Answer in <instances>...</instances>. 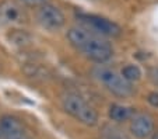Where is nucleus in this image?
Returning <instances> with one entry per match:
<instances>
[{
	"label": "nucleus",
	"mask_w": 158,
	"mask_h": 139,
	"mask_svg": "<svg viewBox=\"0 0 158 139\" xmlns=\"http://www.w3.org/2000/svg\"><path fill=\"white\" fill-rule=\"evenodd\" d=\"M67 39L78 52L98 63L109 61L114 55L112 45L104 39V37L97 35L83 27L70 28L67 31Z\"/></svg>",
	"instance_id": "obj_1"
},
{
	"label": "nucleus",
	"mask_w": 158,
	"mask_h": 139,
	"mask_svg": "<svg viewBox=\"0 0 158 139\" xmlns=\"http://www.w3.org/2000/svg\"><path fill=\"white\" fill-rule=\"evenodd\" d=\"M62 107L69 115L78 122L94 127L98 122V114L83 97L76 93H64L62 96Z\"/></svg>",
	"instance_id": "obj_2"
},
{
	"label": "nucleus",
	"mask_w": 158,
	"mask_h": 139,
	"mask_svg": "<svg viewBox=\"0 0 158 139\" xmlns=\"http://www.w3.org/2000/svg\"><path fill=\"white\" fill-rule=\"evenodd\" d=\"M91 73H93V76L99 83H102L115 96L125 98V97H130L133 94L134 90L131 87V85L129 82H126L125 79L122 77V75H119L116 70L110 69L108 66L98 65V66L93 67Z\"/></svg>",
	"instance_id": "obj_3"
},
{
	"label": "nucleus",
	"mask_w": 158,
	"mask_h": 139,
	"mask_svg": "<svg viewBox=\"0 0 158 139\" xmlns=\"http://www.w3.org/2000/svg\"><path fill=\"white\" fill-rule=\"evenodd\" d=\"M76 18L78 20V23L83 28L99 37H119L122 34V28L116 23L106 20L104 17H99V15L80 13V14L76 15Z\"/></svg>",
	"instance_id": "obj_4"
},
{
	"label": "nucleus",
	"mask_w": 158,
	"mask_h": 139,
	"mask_svg": "<svg viewBox=\"0 0 158 139\" xmlns=\"http://www.w3.org/2000/svg\"><path fill=\"white\" fill-rule=\"evenodd\" d=\"M36 20L41 24V27H44L45 30L49 31H57L64 25L66 18L64 14L60 11V9H57L53 4H44L38 9L36 11Z\"/></svg>",
	"instance_id": "obj_5"
},
{
	"label": "nucleus",
	"mask_w": 158,
	"mask_h": 139,
	"mask_svg": "<svg viewBox=\"0 0 158 139\" xmlns=\"http://www.w3.org/2000/svg\"><path fill=\"white\" fill-rule=\"evenodd\" d=\"M27 21L24 7L14 0H4L0 3V27L20 25Z\"/></svg>",
	"instance_id": "obj_6"
},
{
	"label": "nucleus",
	"mask_w": 158,
	"mask_h": 139,
	"mask_svg": "<svg viewBox=\"0 0 158 139\" xmlns=\"http://www.w3.org/2000/svg\"><path fill=\"white\" fill-rule=\"evenodd\" d=\"M0 138L2 139H32L27 132L24 124L13 115L0 118Z\"/></svg>",
	"instance_id": "obj_7"
},
{
	"label": "nucleus",
	"mask_w": 158,
	"mask_h": 139,
	"mask_svg": "<svg viewBox=\"0 0 158 139\" xmlns=\"http://www.w3.org/2000/svg\"><path fill=\"white\" fill-rule=\"evenodd\" d=\"M130 131L137 139H148L154 133V119L148 114H136L131 117Z\"/></svg>",
	"instance_id": "obj_8"
},
{
	"label": "nucleus",
	"mask_w": 158,
	"mask_h": 139,
	"mask_svg": "<svg viewBox=\"0 0 158 139\" xmlns=\"http://www.w3.org/2000/svg\"><path fill=\"white\" fill-rule=\"evenodd\" d=\"M133 108L122 106V104H112L109 108V118L115 122H125L133 117Z\"/></svg>",
	"instance_id": "obj_9"
},
{
	"label": "nucleus",
	"mask_w": 158,
	"mask_h": 139,
	"mask_svg": "<svg viewBox=\"0 0 158 139\" xmlns=\"http://www.w3.org/2000/svg\"><path fill=\"white\" fill-rule=\"evenodd\" d=\"M102 139H130L123 129L114 125H106L102 129Z\"/></svg>",
	"instance_id": "obj_10"
},
{
	"label": "nucleus",
	"mask_w": 158,
	"mask_h": 139,
	"mask_svg": "<svg viewBox=\"0 0 158 139\" xmlns=\"http://www.w3.org/2000/svg\"><path fill=\"white\" fill-rule=\"evenodd\" d=\"M122 77L125 79L126 82L131 83V82H136V80H139L141 76V72L140 69H139L136 65H127V66H125L122 69Z\"/></svg>",
	"instance_id": "obj_11"
},
{
	"label": "nucleus",
	"mask_w": 158,
	"mask_h": 139,
	"mask_svg": "<svg viewBox=\"0 0 158 139\" xmlns=\"http://www.w3.org/2000/svg\"><path fill=\"white\" fill-rule=\"evenodd\" d=\"M18 2L21 4H25V6L30 7H41L48 3V0H18Z\"/></svg>",
	"instance_id": "obj_12"
},
{
	"label": "nucleus",
	"mask_w": 158,
	"mask_h": 139,
	"mask_svg": "<svg viewBox=\"0 0 158 139\" xmlns=\"http://www.w3.org/2000/svg\"><path fill=\"white\" fill-rule=\"evenodd\" d=\"M148 103L151 104L152 107H158V93L157 91H152V93L148 94Z\"/></svg>",
	"instance_id": "obj_13"
}]
</instances>
